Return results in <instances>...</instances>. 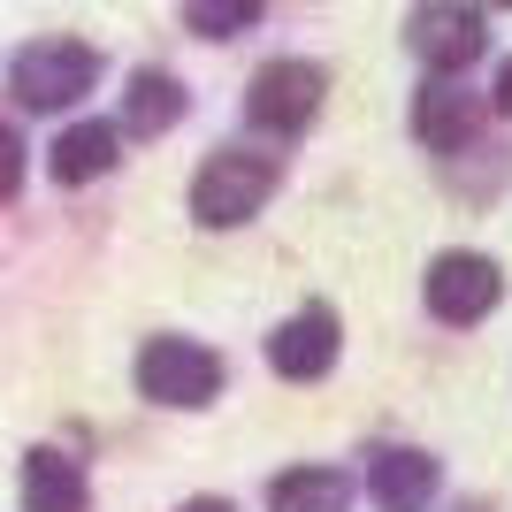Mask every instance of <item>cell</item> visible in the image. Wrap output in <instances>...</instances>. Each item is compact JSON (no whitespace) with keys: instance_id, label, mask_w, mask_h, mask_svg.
<instances>
[{"instance_id":"6da1fadb","label":"cell","mask_w":512,"mask_h":512,"mask_svg":"<svg viewBox=\"0 0 512 512\" xmlns=\"http://www.w3.org/2000/svg\"><path fill=\"white\" fill-rule=\"evenodd\" d=\"M276 176H283L276 153H245V146L214 153L207 169L192 176V214L207 222V230H237V222H253V214L268 207Z\"/></svg>"},{"instance_id":"7a4b0ae2","label":"cell","mask_w":512,"mask_h":512,"mask_svg":"<svg viewBox=\"0 0 512 512\" xmlns=\"http://www.w3.org/2000/svg\"><path fill=\"white\" fill-rule=\"evenodd\" d=\"M138 390H146L153 406L192 413V406H207L214 390H222V360H214L207 344H192V337H153L146 352H138Z\"/></svg>"},{"instance_id":"3957f363","label":"cell","mask_w":512,"mask_h":512,"mask_svg":"<svg viewBox=\"0 0 512 512\" xmlns=\"http://www.w3.org/2000/svg\"><path fill=\"white\" fill-rule=\"evenodd\" d=\"M92 77H100V54L85 39H39V46H23L16 69H8L23 107H69L92 92Z\"/></svg>"},{"instance_id":"277c9868","label":"cell","mask_w":512,"mask_h":512,"mask_svg":"<svg viewBox=\"0 0 512 512\" xmlns=\"http://www.w3.org/2000/svg\"><path fill=\"white\" fill-rule=\"evenodd\" d=\"M406 46L428 62V77H459L482 54V8H467V0H421L406 23Z\"/></svg>"},{"instance_id":"5b68a950","label":"cell","mask_w":512,"mask_h":512,"mask_svg":"<svg viewBox=\"0 0 512 512\" xmlns=\"http://www.w3.org/2000/svg\"><path fill=\"white\" fill-rule=\"evenodd\" d=\"M497 260H482V253H444L436 268H428V314L436 321H451V329H467V321H482L497 306Z\"/></svg>"},{"instance_id":"8992f818","label":"cell","mask_w":512,"mask_h":512,"mask_svg":"<svg viewBox=\"0 0 512 512\" xmlns=\"http://www.w3.org/2000/svg\"><path fill=\"white\" fill-rule=\"evenodd\" d=\"M314 107H321V69L314 62H268L245 85V115L260 130H299V123H314Z\"/></svg>"},{"instance_id":"52a82bcc","label":"cell","mask_w":512,"mask_h":512,"mask_svg":"<svg viewBox=\"0 0 512 512\" xmlns=\"http://www.w3.org/2000/svg\"><path fill=\"white\" fill-rule=\"evenodd\" d=\"M268 367H276L283 383H321V375L337 367V321L321 314V306L291 314L276 337H268Z\"/></svg>"},{"instance_id":"ba28073f","label":"cell","mask_w":512,"mask_h":512,"mask_svg":"<svg viewBox=\"0 0 512 512\" xmlns=\"http://www.w3.org/2000/svg\"><path fill=\"white\" fill-rule=\"evenodd\" d=\"M413 130H421V146L459 153L474 138V92L459 85V77H428L421 100H413Z\"/></svg>"},{"instance_id":"9c48e42d","label":"cell","mask_w":512,"mask_h":512,"mask_svg":"<svg viewBox=\"0 0 512 512\" xmlns=\"http://www.w3.org/2000/svg\"><path fill=\"white\" fill-rule=\"evenodd\" d=\"M367 490H375L383 512H428V497H436V459H428V451H375Z\"/></svg>"},{"instance_id":"30bf717a","label":"cell","mask_w":512,"mask_h":512,"mask_svg":"<svg viewBox=\"0 0 512 512\" xmlns=\"http://www.w3.org/2000/svg\"><path fill=\"white\" fill-rule=\"evenodd\" d=\"M85 467L62 451H31L23 459V512H85Z\"/></svg>"},{"instance_id":"8fae6325","label":"cell","mask_w":512,"mask_h":512,"mask_svg":"<svg viewBox=\"0 0 512 512\" xmlns=\"http://www.w3.org/2000/svg\"><path fill=\"white\" fill-rule=\"evenodd\" d=\"M115 146H123L115 123H69L46 153V169H54V184H92V176L115 169Z\"/></svg>"},{"instance_id":"7c38bea8","label":"cell","mask_w":512,"mask_h":512,"mask_svg":"<svg viewBox=\"0 0 512 512\" xmlns=\"http://www.w3.org/2000/svg\"><path fill=\"white\" fill-rule=\"evenodd\" d=\"M123 123L138 138H161L169 123H184V85H176L169 69H138L130 92H123Z\"/></svg>"},{"instance_id":"4fadbf2b","label":"cell","mask_w":512,"mask_h":512,"mask_svg":"<svg viewBox=\"0 0 512 512\" xmlns=\"http://www.w3.org/2000/svg\"><path fill=\"white\" fill-rule=\"evenodd\" d=\"M268 505L276 512H344L352 505V482L337 467H291L268 482Z\"/></svg>"},{"instance_id":"5bb4252c","label":"cell","mask_w":512,"mask_h":512,"mask_svg":"<svg viewBox=\"0 0 512 512\" xmlns=\"http://www.w3.org/2000/svg\"><path fill=\"white\" fill-rule=\"evenodd\" d=\"M184 23L199 39H237V31L260 23V0H184Z\"/></svg>"},{"instance_id":"9a60e30c","label":"cell","mask_w":512,"mask_h":512,"mask_svg":"<svg viewBox=\"0 0 512 512\" xmlns=\"http://www.w3.org/2000/svg\"><path fill=\"white\" fill-rule=\"evenodd\" d=\"M16 192H23V138L0 123V199H16Z\"/></svg>"},{"instance_id":"2e32d148","label":"cell","mask_w":512,"mask_h":512,"mask_svg":"<svg viewBox=\"0 0 512 512\" xmlns=\"http://www.w3.org/2000/svg\"><path fill=\"white\" fill-rule=\"evenodd\" d=\"M497 115H512V62L497 69Z\"/></svg>"},{"instance_id":"e0dca14e","label":"cell","mask_w":512,"mask_h":512,"mask_svg":"<svg viewBox=\"0 0 512 512\" xmlns=\"http://www.w3.org/2000/svg\"><path fill=\"white\" fill-rule=\"evenodd\" d=\"M184 512H230V497H192Z\"/></svg>"},{"instance_id":"ac0fdd59","label":"cell","mask_w":512,"mask_h":512,"mask_svg":"<svg viewBox=\"0 0 512 512\" xmlns=\"http://www.w3.org/2000/svg\"><path fill=\"white\" fill-rule=\"evenodd\" d=\"M497 8H512V0H497Z\"/></svg>"}]
</instances>
